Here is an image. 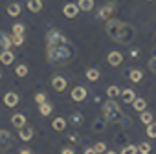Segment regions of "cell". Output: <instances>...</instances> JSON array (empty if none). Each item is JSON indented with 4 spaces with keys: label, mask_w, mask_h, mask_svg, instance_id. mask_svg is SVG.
Here are the masks:
<instances>
[{
    "label": "cell",
    "mask_w": 156,
    "mask_h": 154,
    "mask_svg": "<svg viewBox=\"0 0 156 154\" xmlns=\"http://www.w3.org/2000/svg\"><path fill=\"white\" fill-rule=\"evenodd\" d=\"M103 117L107 119V121H119L121 117H123V112H121V108H119V105L114 101V99H108L105 105H103Z\"/></svg>",
    "instance_id": "3"
},
{
    "label": "cell",
    "mask_w": 156,
    "mask_h": 154,
    "mask_svg": "<svg viewBox=\"0 0 156 154\" xmlns=\"http://www.w3.org/2000/svg\"><path fill=\"white\" fill-rule=\"evenodd\" d=\"M19 136H20V139H22V141H30V139L33 138V128H31V127H28V125H24V127H20V128H19Z\"/></svg>",
    "instance_id": "11"
},
{
    "label": "cell",
    "mask_w": 156,
    "mask_h": 154,
    "mask_svg": "<svg viewBox=\"0 0 156 154\" xmlns=\"http://www.w3.org/2000/svg\"><path fill=\"white\" fill-rule=\"evenodd\" d=\"M114 6H105V8H101L99 9V13H98V19H101V20H108L112 15H114Z\"/></svg>",
    "instance_id": "9"
},
{
    "label": "cell",
    "mask_w": 156,
    "mask_h": 154,
    "mask_svg": "<svg viewBox=\"0 0 156 154\" xmlns=\"http://www.w3.org/2000/svg\"><path fill=\"white\" fill-rule=\"evenodd\" d=\"M121 154H138V147L136 145H125L121 149Z\"/></svg>",
    "instance_id": "29"
},
{
    "label": "cell",
    "mask_w": 156,
    "mask_h": 154,
    "mask_svg": "<svg viewBox=\"0 0 156 154\" xmlns=\"http://www.w3.org/2000/svg\"><path fill=\"white\" fill-rule=\"evenodd\" d=\"M19 154H31V150H30V149H20Z\"/></svg>",
    "instance_id": "42"
},
{
    "label": "cell",
    "mask_w": 156,
    "mask_h": 154,
    "mask_svg": "<svg viewBox=\"0 0 156 154\" xmlns=\"http://www.w3.org/2000/svg\"><path fill=\"white\" fill-rule=\"evenodd\" d=\"M8 15H9V17H19V15H20V4H17V2L9 4V6H8Z\"/></svg>",
    "instance_id": "22"
},
{
    "label": "cell",
    "mask_w": 156,
    "mask_h": 154,
    "mask_svg": "<svg viewBox=\"0 0 156 154\" xmlns=\"http://www.w3.org/2000/svg\"><path fill=\"white\" fill-rule=\"evenodd\" d=\"M13 145V138L8 130L0 128V150H8L9 147Z\"/></svg>",
    "instance_id": "4"
},
{
    "label": "cell",
    "mask_w": 156,
    "mask_h": 154,
    "mask_svg": "<svg viewBox=\"0 0 156 154\" xmlns=\"http://www.w3.org/2000/svg\"><path fill=\"white\" fill-rule=\"evenodd\" d=\"M68 139H70L72 143H81V136H79V134H75V132H73V134H70V136H68Z\"/></svg>",
    "instance_id": "36"
},
{
    "label": "cell",
    "mask_w": 156,
    "mask_h": 154,
    "mask_svg": "<svg viewBox=\"0 0 156 154\" xmlns=\"http://www.w3.org/2000/svg\"><path fill=\"white\" fill-rule=\"evenodd\" d=\"M85 154H98V152H96V149L92 147V149H87V150H85Z\"/></svg>",
    "instance_id": "41"
},
{
    "label": "cell",
    "mask_w": 156,
    "mask_h": 154,
    "mask_svg": "<svg viewBox=\"0 0 156 154\" xmlns=\"http://www.w3.org/2000/svg\"><path fill=\"white\" fill-rule=\"evenodd\" d=\"M129 77H130V81H132V83H140V81L143 79V72H141V70H136V68H134V70H130Z\"/></svg>",
    "instance_id": "21"
},
{
    "label": "cell",
    "mask_w": 156,
    "mask_h": 154,
    "mask_svg": "<svg viewBox=\"0 0 156 154\" xmlns=\"http://www.w3.org/2000/svg\"><path fill=\"white\" fill-rule=\"evenodd\" d=\"M94 149H96V152H98V154L107 152V145H105V141H98V143L94 145Z\"/></svg>",
    "instance_id": "34"
},
{
    "label": "cell",
    "mask_w": 156,
    "mask_h": 154,
    "mask_svg": "<svg viewBox=\"0 0 156 154\" xmlns=\"http://www.w3.org/2000/svg\"><path fill=\"white\" fill-rule=\"evenodd\" d=\"M11 44L22 46V44H24V35H13V37H11Z\"/></svg>",
    "instance_id": "33"
},
{
    "label": "cell",
    "mask_w": 156,
    "mask_h": 154,
    "mask_svg": "<svg viewBox=\"0 0 156 154\" xmlns=\"http://www.w3.org/2000/svg\"><path fill=\"white\" fill-rule=\"evenodd\" d=\"M138 152H140V154H149V152H151V143H149V141H141V143L138 145Z\"/></svg>",
    "instance_id": "24"
},
{
    "label": "cell",
    "mask_w": 156,
    "mask_h": 154,
    "mask_svg": "<svg viewBox=\"0 0 156 154\" xmlns=\"http://www.w3.org/2000/svg\"><path fill=\"white\" fill-rule=\"evenodd\" d=\"M140 119H141V123L143 125H149V123H152V112H140Z\"/></svg>",
    "instance_id": "23"
},
{
    "label": "cell",
    "mask_w": 156,
    "mask_h": 154,
    "mask_svg": "<svg viewBox=\"0 0 156 154\" xmlns=\"http://www.w3.org/2000/svg\"><path fill=\"white\" fill-rule=\"evenodd\" d=\"M39 107H41V114H42V116H50L51 110H53V107H51L50 103H46V101H44L42 105H39Z\"/></svg>",
    "instance_id": "26"
},
{
    "label": "cell",
    "mask_w": 156,
    "mask_h": 154,
    "mask_svg": "<svg viewBox=\"0 0 156 154\" xmlns=\"http://www.w3.org/2000/svg\"><path fill=\"white\" fill-rule=\"evenodd\" d=\"M44 101H46V94H37V96H35V103H37V105H42Z\"/></svg>",
    "instance_id": "37"
},
{
    "label": "cell",
    "mask_w": 156,
    "mask_h": 154,
    "mask_svg": "<svg viewBox=\"0 0 156 154\" xmlns=\"http://www.w3.org/2000/svg\"><path fill=\"white\" fill-rule=\"evenodd\" d=\"M107 154H118V152H114V150H107Z\"/></svg>",
    "instance_id": "43"
},
{
    "label": "cell",
    "mask_w": 156,
    "mask_h": 154,
    "mask_svg": "<svg viewBox=\"0 0 156 154\" xmlns=\"http://www.w3.org/2000/svg\"><path fill=\"white\" fill-rule=\"evenodd\" d=\"M119 121H121L123 127H130V125H132V119H130V117H121Z\"/></svg>",
    "instance_id": "38"
},
{
    "label": "cell",
    "mask_w": 156,
    "mask_h": 154,
    "mask_svg": "<svg viewBox=\"0 0 156 154\" xmlns=\"http://www.w3.org/2000/svg\"><path fill=\"white\" fill-rule=\"evenodd\" d=\"M0 79H2V73H0Z\"/></svg>",
    "instance_id": "44"
},
{
    "label": "cell",
    "mask_w": 156,
    "mask_h": 154,
    "mask_svg": "<svg viewBox=\"0 0 156 154\" xmlns=\"http://www.w3.org/2000/svg\"><path fill=\"white\" fill-rule=\"evenodd\" d=\"M147 136L149 138H156V123L154 121L147 125Z\"/></svg>",
    "instance_id": "31"
},
{
    "label": "cell",
    "mask_w": 156,
    "mask_h": 154,
    "mask_svg": "<svg viewBox=\"0 0 156 154\" xmlns=\"http://www.w3.org/2000/svg\"><path fill=\"white\" fill-rule=\"evenodd\" d=\"M24 31H26L24 24H15L13 26V35H24Z\"/></svg>",
    "instance_id": "32"
},
{
    "label": "cell",
    "mask_w": 156,
    "mask_h": 154,
    "mask_svg": "<svg viewBox=\"0 0 156 154\" xmlns=\"http://www.w3.org/2000/svg\"><path fill=\"white\" fill-rule=\"evenodd\" d=\"M119 94H121V90H119L118 86H108V88H107V96H108L110 99H114V97H118Z\"/></svg>",
    "instance_id": "25"
},
{
    "label": "cell",
    "mask_w": 156,
    "mask_h": 154,
    "mask_svg": "<svg viewBox=\"0 0 156 154\" xmlns=\"http://www.w3.org/2000/svg\"><path fill=\"white\" fill-rule=\"evenodd\" d=\"M28 9L31 13H39L42 9V0H28Z\"/></svg>",
    "instance_id": "15"
},
{
    "label": "cell",
    "mask_w": 156,
    "mask_h": 154,
    "mask_svg": "<svg viewBox=\"0 0 156 154\" xmlns=\"http://www.w3.org/2000/svg\"><path fill=\"white\" fill-rule=\"evenodd\" d=\"M107 61H108L110 66H119V64L123 62V55H121L119 51H110L108 57H107Z\"/></svg>",
    "instance_id": "8"
},
{
    "label": "cell",
    "mask_w": 156,
    "mask_h": 154,
    "mask_svg": "<svg viewBox=\"0 0 156 154\" xmlns=\"http://www.w3.org/2000/svg\"><path fill=\"white\" fill-rule=\"evenodd\" d=\"M15 73H17L19 77H26V75H28V66H26V64H19V66L15 68Z\"/></svg>",
    "instance_id": "27"
},
{
    "label": "cell",
    "mask_w": 156,
    "mask_h": 154,
    "mask_svg": "<svg viewBox=\"0 0 156 154\" xmlns=\"http://www.w3.org/2000/svg\"><path fill=\"white\" fill-rule=\"evenodd\" d=\"M77 6H79L81 11H90V9H94V0H79Z\"/></svg>",
    "instance_id": "20"
},
{
    "label": "cell",
    "mask_w": 156,
    "mask_h": 154,
    "mask_svg": "<svg viewBox=\"0 0 156 154\" xmlns=\"http://www.w3.org/2000/svg\"><path fill=\"white\" fill-rule=\"evenodd\" d=\"M87 79H88L90 83L99 81V70H98V68H88V70H87Z\"/></svg>",
    "instance_id": "18"
},
{
    "label": "cell",
    "mask_w": 156,
    "mask_h": 154,
    "mask_svg": "<svg viewBox=\"0 0 156 154\" xmlns=\"http://www.w3.org/2000/svg\"><path fill=\"white\" fill-rule=\"evenodd\" d=\"M85 97H87V88H85V86H75V88L72 90V99H73V101L79 103V101H83Z\"/></svg>",
    "instance_id": "7"
},
{
    "label": "cell",
    "mask_w": 156,
    "mask_h": 154,
    "mask_svg": "<svg viewBox=\"0 0 156 154\" xmlns=\"http://www.w3.org/2000/svg\"><path fill=\"white\" fill-rule=\"evenodd\" d=\"M81 9H79V6L77 4H64V8H62V13H64V17H68V19H73V17H77V13H79Z\"/></svg>",
    "instance_id": "6"
},
{
    "label": "cell",
    "mask_w": 156,
    "mask_h": 154,
    "mask_svg": "<svg viewBox=\"0 0 156 154\" xmlns=\"http://www.w3.org/2000/svg\"><path fill=\"white\" fill-rule=\"evenodd\" d=\"M149 68H151V72H152V73H156V55L149 59Z\"/></svg>",
    "instance_id": "35"
},
{
    "label": "cell",
    "mask_w": 156,
    "mask_h": 154,
    "mask_svg": "<svg viewBox=\"0 0 156 154\" xmlns=\"http://www.w3.org/2000/svg\"><path fill=\"white\" fill-rule=\"evenodd\" d=\"M11 125H13V127H17V128L24 127V125H26V116H24V114H20V112L13 114V116H11Z\"/></svg>",
    "instance_id": "13"
},
{
    "label": "cell",
    "mask_w": 156,
    "mask_h": 154,
    "mask_svg": "<svg viewBox=\"0 0 156 154\" xmlns=\"http://www.w3.org/2000/svg\"><path fill=\"white\" fill-rule=\"evenodd\" d=\"M92 128H94V132H103L105 130V119H96Z\"/></svg>",
    "instance_id": "28"
},
{
    "label": "cell",
    "mask_w": 156,
    "mask_h": 154,
    "mask_svg": "<svg viewBox=\"0 0 156 154\" xmlns=\"http://www.w3.org/2000/svg\"><path fill=\"white\" fill-rule=\"evenodd\" d=\"M121 96H123V101H125V103H132V101L136 99V94H134V90H130V88L121 90Z\"/></svg>",
    "instance_id": "19"
},
{
    "label": "cell",
    "mask_w": 156,
    "mask_h": 154,
    "mask_svg": "<svg viewBox=\"0 0 156 154\" xmlns=\"http://www.w3.org/2000/svg\"><path fill=\"white\" fill-rule=\"evenodd\" d=\"M138 55H140V50H132V51H130V57H134V59H136Z\"/></svg>",
    "instance_id": "40"
},
{
    "label": "cell",
    "mask_w": 156,
    "mask_h": 154,
    "mask_svg": "<svg viewBox=\"0 0 156 154\" xmlns=\"http://www.w3.org/2000/svg\"><path fill=\"white\" fill-rule=\"evenodd\" d=\"M70 121H72V125H75V127H77V125H81L83 116H81L79 112H73V114H72V117H70Z\"/></svg>",
    "instance_id": "30"
},
{
    "label": "cell",
    "mask_w": 156,
    "mask_h": 154,
    "mask_svg": "<svg viewBox=\"0 0 156 154\" xmlns=\"http://www.w3.org/2000/svg\"><path fill=\"white\" fill-rule=\"evenodd\" d=\"M73 57H75V50L70 44V40L48 46V61L51 64H68Z\"/></svg>",
    "instance_id": "2"
},
{
    "label": "cell",
    "mask_w": 156,
    "mask_h": 154,
    "mask_svg": "<svg viewBox=\"0 0 156 154\" xmlns=\"http://www.w3.org/2000/svg\"><path fill=\"white\" fill-rule=\"evenodd\" d=\"M9 46H11V37L8 33H4V31H0V51L9 50Z\"/></svg>",
    "instance_id": "14"
},
{
    "label": "cell",
    "mask_w": 156,
    "mask_h": 154,
    "mask_svg": "<svg viewBox=\"0 0 156 154\" xmlns=\"http://www.w3.org/2000/svg\"><path fill=\"white\" fill-rule=\"evenodd\" d=\"M4 105H6V107H17V105H19V94L8 92V94L4 96Z\"/></svg>",
    "instance_id": "10"
},
{
    "label": "cell",
    "mask_w": 156,
    "mask_h": 154,
    "mask_svg": "<svg viewBox=\"0 0 156 154\" xmlns=\"http://www.w3.org/2000/svg\"><path fill=\"white\" fill-rule=\"evenodd\" d=\"M66 79H64V77L62 75H55L53 77V79H51V86H53V90L55 92H64L66 90Z\"/></svg>",
    "instance_id": "5"
},
{
    "label": "cell",
    "mask_w": 156,
    "mask_h": 154,
    "mask_svg": "<svg viewBox=\"0 0 156 154\" xmlns=\"http://www.w3.org/2000/svg\"><path fill=\"white\" fill-rule=\"evenodd\" d=\"M61 154H75V152H73V149H68V147H66V149L61 150Z\"/></svg>",
    "instance_id": "39"
},
{
    "label": "cell",
    "mask_w": 156,
    "mask_h": 154,
    "mask_svg": "<svg viewBox=\"0 0 156 154\" xmlns=\"http://www.w3.org/2000/svg\"><path fill=\"white\" fill-rule=\"evenodd\" d=\"M15 61V53H11L9 50H2V51H0V62H2V64H11Z\"/></svg>",
    "instance_id": "12"
},
{
    "label": "cell",
    "mask_w": 156,
    "mask_h": 154,
    "mask_svg": "<svg viewBox=\"0 0 156 154\" xmlns=\"http://www.w3.org/2000/svg\"><path fill=\"white\" fill-rule=\"evenodd\" d=\"M51 127H53L57 132H62V130L66 128V119H64V117H55V119L51 121Z\"/></svg>",
    "instance_id": "17"
},
{
    "label": "cell",
    "mask_w": 156,
    "mask_h": 154,
    "mask_svg": "<svg viewBox=\"0 0 156 154\" xmlns=\"http://www.w3.org/2000/svg\"><path fill=\"white\" fill-rule=\"evenodd\" d=\"M132 107H134L136 112H143V110L147 108V101H145L143 97H136V99L132 101Z\"/></svg>",
    "instance_id": "16"
},
{
    "label": "cell",
    "mask_w": 156,
    "mask_h": 154,
    "mask_svg": "<svg viewBox=\"0 0 156 154\" xmlns=\"http://www.w3.org/2000/svg\"><path fill=\"white\" fill-rule=\"evenodd\" d=\"M107 33L112 40H116L118 44H129L134 40V28L127 22H121V20H116V19H108L107 22Z\"/></svg>",
    "instance_id": "1"
}]
</instances>
